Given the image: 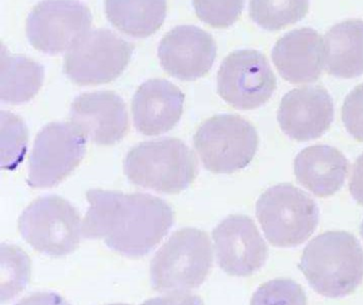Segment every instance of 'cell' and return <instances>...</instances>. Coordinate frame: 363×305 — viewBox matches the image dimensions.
<instances>
[{"label": "cell", "instance_id": "obj_1", "mask_svg": "<svg viewBox=\"0 0 363 305\" xmlns=\"http://www.w3.org/2000/svg\"><path fill=\"white\" fill-rule=\"evenodd\" d=\"M82 236L103 239L110 249L138 258L150 253L174 224V212L162 199L143 192L90 190Z\"/></svg>", "mask_w": 363, "mask_h": 305}, {"label": "cell", "instance_id": "obj_2", "mask_svg": "<svg viewBox=\"0 0 363 305\" xmlns=\"http://www.w3.org/2000/svg\"><path fill=\"white\" fill-rule=\"evenodd\" d=\"M312 289L327 298H343L363 281V250L345 231H329L314 237L298 264Z\"/></svg>", "mask_w": 363, "mask_h": 305}, {"label": "cell", "instance_id": "obj_3", "mask_svg": "<svg viewBox=\"0 0 363 305\" xmlns=\"http://www.w3.org/2000/svg\"><path fill=\"white\" fill-rule=\"evenodd\" d=\"M194 152L178 139L145 142L133 147L124 161L129 181L160 194L184 192L197 175Z\"/></svg>", "mask_w": 363, "mask_h": 305}, {"label": "cell", "instance_id": "obj_4", "mask_svg": "<svg viewBox=\"0 0 363 305\" xmlns=\"http://www.w3.org/2000/svg\"><path fill=\"white\" fill-rule=\"evenodd\" d=\"M213 263V250L207 233L182 229L157 252L150 264V281L157 292L182 294L199 287Z\"/></svg>", "mask_w": 363, "mask_h": 305}, {"label": "cell", "instance_id": "obj_5", "mask_svg": "<svg viewBox=\"0 0 363 305\" xmlns=\"http://www.w3.org/2000/svg\"><path fill=\"white\" fill-rule=\"evenodd\" d=\"M256 215L271 245L293 248L305 243L318 224L315 201L292 184L265 190L257 201Z\"/></svg>", "mask_w": 363, "mask_h": 305}, {"label": "cell", "instance_id": "obj_6", "mask_svg": "<svg viewBox=\"0 0 363 305\" xmlns=\"http://www.w3.org/2000/svg\"><path fill=\"white\" fill-rule=\"evenodd\" d=\"M193 143L207 171L233 173L250 164L259 137L256 128L241 116L220 114L199 127Z\"/></svg>", "mask_w": 363, "mask_h": 305}, {"label": "cell", "instance_id": "obj_7", "mask_svg": "<svg viewBox=\"0 0 363 305\" xmlns=\"http://www.w3.org/2000/svg\"><path fill=\"white\" fill-rule=\"evenodd\" d=\"M18 230L38 251L62 258L73 253L79 246L82 221L76 207L54 195L33 201L18 218Z\"/></svg>", "mask_w": 363, "mask_h": 305}, {"label": "cell", "instance_id": "obj_8", "mask_svg": "<svg viewBox=\"0 0 363 305\" xmlns=\"http://www.w3.org/2000/svg\"><path fill=\"white\" fill-rule=\"evenodd\" d=\"M133 50V44L108 29L89 31L67 50L63 69L77 86L109 84L128 67Z\"/></svg>", "mask_w": 363, "mask_h": 305}, {"label": "cell", "instance_id": "obj_9", "mask_svg": "<svg viewBox=\"0 0 363 305\" xmlns=\"http://www.w3.org/2000/svg\"><path fill=\"white\" fill-rule=\"evenodd\" d=\"M86 139L72 122H52L44 127L29 158L28 185H58L79 166L86 154Z\"/></svg>", "mask_w": 363, "mask_h": 305}, {"label": "cell", "instance_id": "obj_10", "mask_svg": "<svg viewBox=\"0 0 363 305\" xmlns=\"http://www.w3.org/2000/svg\"><path fill=\"white\" fill-rule=\"evenodd\" d=\"M92 22L90 9L79 0H42L27 18V38L35 50L56 56L71 50Z\"/></svg>", "mask_w": 363, "mask_h": 305}, {"label": "cell", "instance_id": "obj_11", "mask_svg": "<svg viewBox=\"0 0 363 305\" xmlns=\"http://www.w3.org/2000/svg\"><path fill=\"white\" fill-rule=\"evenodd\" d=\"M277 81L264 54L243 50L229 54L218 73V92L239 110L262 107L273 96Z\"/></svg>", "mask_w": 363, "mask_h": 305}, {"label": "cell", "instance_id": "obj_12", "mask_svg": "<svg viewBox=\"0 0 363 305\" xmlns=\"http://www.w3.org/2000/svg\"><path fill=\"white\" fill-rule=\"evenodd\" d=\"M212 237L218 265L227 275L248 277L267 262V243L248 216H228L214 229Z\"/></svg>", "mask_w": 363, "mask_h": 305}, {"label": "cell", "instance_id": "obj_13", "mask_svg": "<svg viewBox=\"0 0 363 305\" xmlns=\"http://www.w3.org/2000/svg\"><path fill=\"white\" fill-rule=\"evenodd\" d=\"M158 57L164 71L182 81L205 77L213 67L216 45L213 38L195 26H178L159 44Z\"/></svg>", "mask_w": 363, "mask_h": 305}, {"label": "cell", "instance_id": "obj_14", "mask_svg": "<svg viewBox=\"0 0 363 305\" xmlns=\"http://www.w3.org/2000/svg\"><path fill=\"white\" fill-rule=\"evenodd\" d=\"M71 122L97 145H114L128 131L126 103L111 91L84 93L72 103Z\"/></svg>", "mask_w": 363, "mask_h": 305}, {"label": "cell", "instance_id": "obj_15", "mask_svg": "<svg viewBox=\"0 0 363 305\" xmlns=\"http://www.w3.org/2000/svg\"><path fill=\"white\" fill-rule=\"evenodd\" d=\"M335 108L329 93L320 86H305L282 97L277 120L284 134L298 142L322 137L333 120Z\"/></svg>", "mask_w": 363, "mask_h": 305}, {"label": "cell", "instance_id": "obj_16", "mask_svg": "<svg viewBox=\"0 0 363 305\" xmlns=\"http://www.w3.org/2000/svg\"><path fill=\"white\" fill-rule=\"evenodd\" d=\"M184 94L164 79L144 82L133 99V122L146 137L164 134L179 122L184 113Z\"/></svg>", "mask_w": 363, "mask_h": 305}, {"label": "cell", "instance_id": "obj_17", "mask_svg": "<svg viewBox=\"0 0 363 305\" xmlns=\"http://www.w3.org/2000/svg\"><path fill=\"white\" fill-rule=\"evenodd\" d=\"M272 60L286 81L315 82L324 67V41L313 29H296L278 40L272 50Z\"/></svg>", "mask_w": 363, "mask_h": 305}, {"label": "cell", "instance_id": "obj_18", "mask_svg": "<svg viewBox=\"0 0 363 305\" xmlns=\"http://www.w3.org/2000/svg\"><path fill=\"white\" fill-rule=\"evenodd\" d=\"M348 166L347 159L337 148L310 146L295 158L294 173L301 185L315 196L326 198L341 190Z\"/></svg>", "mask_w": 363, "mask_h": 305}, {"label": "cell", "instance_id": "obj_19", "mask_svg": "<svg viewBox=\"0 0 363 305\" xmlns=\"http://www.w3.org/2000/svg\"><path fill=\"white\" fill-rule=\"evenodd\" d=\"M324 65L329 75L341 79L363 75V21H345L325 35Z\"/></svg>", "mask_w": 363, "mask_h": 305}, {"label": "cell", "instance_id": "obj_20", "mask_svg": "<svg viewBox=\"0 0 363 305\" xmlns=\"http://www.w3.org/2000/svg\"><path fill=\"white\" fill-rule=\"evenodd\" d=\"M106 14L121 33L145 39L164 23L167 0H106Z\"/></svg>", "mask_w": 363, "mask_h": 305}, {"label": "cell", "instance_id": "obj_21", "mask_svg": "<svg viewBox=\"0 0 363 305\" xmlns=\"http://www.w3.org/2000/svg\"><path fill=\"white\" fill-rule=\"evenodd\" d=\"M0 99L16 105L30 101L41 90L44 69L41 64L23 56H14L1 47Z\"/></svg>", "mask_w": 363, "mask_h": 305}, {"label": "cell", "instance_id": "obj_22", "mask_svg": "<svg viewBox=\"0 0 363 305\" xmlns=\"http://www.w3.org/2000/svg\"><path fill=\"white\" fill-rule=\"evenodd\" d=\"M309 0H250V16L261 28L277 31L307 16Z\"/></svg>", "mask_w": 363, "mask_h": 305}, {"label": "cell", "instance_id": "obj_23", "mask_svg": "<svg viewBox=\"0 0 363 305\" xmlns=\"http://www.w3.org/2000/svg\"><path fill=\"white\" fill-rule=\"evenodd\" d=\"M31 263L28 255L16 246L1 245L0 300L14 298L30 281Z\"/></svg>", "mask_w": 363, "mask_h": 305}, {"label": "cell", "instance_id": "obj_24", "mask_svg": "<svg viewBox=\"0 0 363 305\" xmlns=\"http://www.w3.org/2000/svg\"><path fill=\"white\" fill-rule=\"evenodd\" d=\"M1 125V168L16 171L25 159L28 129L22 118L10 112L0 113Z\"/></svg>", "mask_w": 363, "mask_h": 305}, {"label": "cell", "instance_id": "obj_25", "mask_svg": "<svg viewBox=\"0 0 363 305\" xmlns=\"http://www.w3.org/2000/svg\"><path fill=\"white\" fill-rule=\"evenodd\" d=\"M245 0H193L197 18L216 29L233 26L241 16Z\"/></svg>", "mask_w": 363, "mask_h": 305}, {"label": "cell", "instance_id": "obj_26", "mask_svg": "<svg viewBox=\"0 0 363 305\" xmlns=\"http://www.w3.org/2000/svg\"><path fill=\"white\" fill-rule=\"evenodd\" d=\"M252 304H306L307 297L299 284L292 280H272L252 294Z\"/></svg>", "mask_w": 363, "mask_h": 305}, {"label": "cell", "instance_id": "obj_27", "mask_svg": "<svg viewBox=\"0 0 363 305\" xmlns=\"http://www.w3.org/2000/svg\"><path fill=\"white\" fill-rule=\"evenodd\" d=\"M342 120L347 132L363 142V84L346 96L342 105Z\"/></svg>", "mask_w": 363, "mask_h": 305}, {"label": "cell", "instance_id": "obj_28", "mask_svg": "<svg viewBox=\"0 0 363 305\" xmlns=\"http://www.w3.org/2000/svg\"><path fill=\"white\" fill-rule=\"evenodd\" d=\"M350 192L357 203L363 205V154L357 159L350 179Z\"/></svg>", "mask_w": 363, "mask_h": 305}, {"label": "cell", "instance_id": "obj_29", "mask_svg": "<svg viewBox=\"0 0 363 305\" xmlns=\"http://www.w3.org/2000/svg\"><path fill=\"white\" fill-rule=\"evenodd\" d=\"M360 234H361V236H362V238H363V220H362V222H361Z\"/></svg>", "mask_w": 363, "mask_h": 305}]
</instances>
